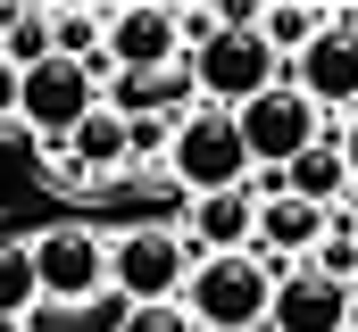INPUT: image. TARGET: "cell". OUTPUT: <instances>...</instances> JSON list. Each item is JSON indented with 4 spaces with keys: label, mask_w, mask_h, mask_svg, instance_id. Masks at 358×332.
<instances>
[{
    "label": "cell",
    "mask_w": 358,
    "mask_h": 332,
    "mask_svg": "<svg viewBox=\"0 0 358 332\" xmlns=\"http://www.w3.org/2000/svg\"><path fill=\"white\" fill-rule=\"evenodd\" d=\"M275 282H283V266L259 257V249H250V257H200L183 308H192V324H200V332H267Z\"/></svg>",
    "instance_id": "cell-1"
},
{
    "label": "cell",
    "mask_w": 358,
    "mask_h": 332,
    "mask_svg": "<svg viewBox=\"0 0 358 332\" xmlns=\"http://www.w3.org/2000/svg\"><path fill=\"white\" fill-rule=\"evenodd\" d=\"M192 266H200V249L183 241V233L134 225V233L108 241V291H117L125 308H176L183 291H192Z\"/></svg>",
    "instance_id": "cell-2"
},
{
    "label": "cell",
    "mask_w": 358,
    "mask_h": 332,
    "mask_svg": "<svg viewBox=\"0 0 358 332\" xmlns=\"http://www.w3.org/2000/svg\"><path fill=\"white\" fill-rule=\"evenodd\" d=\"M167 174H176L183 191H200V199H217V191H242V183H250V142H242V116L200 100V108L176 125Z\"/></svg>",
    "instance_id": "cell-3"
},
{
    "label": "cell",
    "mask_w": 358,
    "mask_h": 332,
    "mask_svg": "<svg viewBox=\"0 0 358 332\" xmlns=\"http://www.w3.org/2000/svg\"><path fill=\"white\" fill-rule=\"evenodd\" d=\"M234 116H242V142H250V166H259V174H283L292 158H308L317 142H334V133H325V108H317L292 75L275 83V91H259L250 108H234Z\"/></svg>",
    "instance_id": "cell-4"
},
{
    "label": "cell",
    "mask_w": 358,
    "mask_h": 332,
    "mask_svg": "<svg viewBox=\"0 0 358 332\" xmlns=\"http://www.w3.org/2000/svg\"><path fill=\"white\" fill-rule=\"evenodd\" d=\"M92 108H108V100H100V67H84V59H42V67H25V108H17V125H25L42 150L76 142Z\"/></svg>",
    "instance_id": "cell-5"
},
{
    "label": "cell",
    "mask_w": 358,
    "mask_h": 332,
    "mask_svg": "<svg viewBox=\"0 0 358 332\" xmlns=\"http://www.w3.org/2000/svg\"><path fill=\"white\" fill-rule=\"evenodd\" d=\"M34 274H42V308H59V316L100 308L108 299V241L92 225H50V233H34Z\"/></svg>",
    "instance_id": "cell-6"
},
{
    "label": "cell",
    "mask_w": 358,
    "mask_h": 332,
    "mask_svg": "<svg viewBox=\"0 0 358 332\" xmlns=\"http://www.w3.org/2000/svg\"><path fill=\"white\" fill-rule=\"evenodd\" d=\"M192 75H200V100H208V108H250L259 91L283 83V59L267 50V33H217V42L192 59Z\"/></svg>",
    "instance_id": "cell-7"
},
{
    "label": "cell",
    "mask_w": 358,
    "mask_h": 332,
    "mask_svg": "<svg viewBox=\"0 0 358 332\" xmlns=\"http://www.w3.org/2000/svg\"><path fill=\"white\" fill-rule=\"evenodd\" d=\"M167 67H183L176 8H159V0L108 8V75H167Z\"/></svg>",
    "instance_id": "cell-8"
},
{
    "label": "cell",
    "mask_w": 358,
    "mask_h": 332,
    "mask_svg": "<svg viewBox=\"0 0 358 332\" xmlns=\"http://www.w3.org/2000/svg\"><path fill=\"white\" fill-rule=\"evenodd\" d=\"M267 332H350V282L317 274V266H292L275 282V316Z\"/></svg>",
    "instance_id": "cell-9"
},
{
    "label": "cell",
    "mask_w": 358,
    "mask_h": 332,
    "mask_svg": "<svg viewBox=\"0 0 358 332\" xmlns=\"http://www.w3.org/2000/svg\"><path fill=\"white\" fill-rule=\"evenodd\" d=\"M292 83L317 108H358V17H334L308 59H292Z\"/></svg>",
    "instance_id": "cell-10"
},
{
    "label": "cell",
    "mask_w": 358,
    "mask_h": 332,
    "mask_svg": "<svg viewBox=\"0 0 358 332\" xmlns=\"http://www.w3.org/2000/svg\"><path fill=\"white\" fill-rule=\"evenodd\" d=\"M334 233V208H308V199H259V257H275L283 274L292 266H308L317 257V241Z\"/></svg>",
    "instance_id": "cell-11"
},
{
    "label": "cell",
    "mask_w": 358,
    "mask_h": 332,
    "mask_svg": "<svg viewBox=\"0 0 358 332\" xmlns=\"http://www.w3.org/2000/svg\"><path fill=\"white\" fill-rule=\"evenodd\" d=\"M283 191H292V199H308V208H334V199H350L358 183H350L342 142H317L308 158H292V166H283Z\"/></svg>",
    "instance_id": "cell-12"
},
{
    "label": "cell",
    "mask_w": 358,
    "mask_h": 332,
    "mask_svg": "<svg viewBox=\"0 0 358 332\" xmlns=\"http://www.w3.org/2000/svg\"><path fill=\"white\" fill-rule=\"evenodd\" d=\"M67 150H76V166H84V174H117V166L134 158V125H125L117 108H92L84 133H76Z\"/></svg>",
    "instance_id": "cell-13"
},
{
    "label": "cell",
    "mask_w": 358,
    "mask_h": 332,
    "mask_svg": "<svg viewBox=\"0 0 358 332\" xmlns=\"http://www.w3.org/2000/svg\"><path fill=\"white\" fill-rule=\"evenodd\" d=\"M34 308H42L34 241H0V316H34Z\"/></svg>",
    "instance_id": "cell-14"
},
{
    "label": "cell",
    "mask_w": 358,
    "mask_h": 332,
    "mask_svg": "<svg viewBox=\"0 0 358 332\" xmlns=\"http://www.w3.org/2000/svg\"><path fill=\"white\" fill-rule=\"evenodd\" d=\"M317 274H334V282H350L358 291V225H334L325 241H317V257H308Z\"/></svg>",
    "instance_id": "cell-15"
},
{
    "label": "cell",
    "mask_w": 358,
    "mask_h": 332,
    "mask_svg": "<svg viewBox=\"0 0 358 332\" xmlns=\"http://www.w3.org/2000/svg\"><path fill=\"white\" fill-rule=\"evenodd\" d=\"M125 332H200V324H192V308L176 299V308H134V316H125Z\"/></svg>",
    "instance_id": "cell-16"
},
{
    "label": "cell",
    "mask_w": 358,
    "mask_h": 332,
    "mask_svg": "<svg viewBox=\"0 0 358 332\" xmlns=\"http://www.w3.org/2000/svg\"><path fill=\"white\" fill-rule=\"evenodd\" d=\"M17 108H25V67L0 59V125H17Z\"/></svg>",
    "instance_id": "cell-17"
},
{
    "label": "cell",
    "mask_w": 358,
    "mask_h": 332,
    "mask_svg": "<svg viewBox=\"0 0 358 332\" xmlns=\"http://www.w3.org/2000/svg\"><path fill=\"white\" fill-rule=\"evenodd\" d=\"M334 142H342V158H350V183H358V116L342 125V133H334Z\"/></svg>",
    "instance_id": "cell-18"
},
{
    "label": "cell",
    "mask_w": 358,
    "mask_h": 332,
    "mask_svg": "<svg viewBox=\"0 0 358 332\" xmlns=\"http://www.w3.org/2000/svg\"><path fill=\"white\" fill-rule=\"evenodd\" d=\"M350 332H358V291H350Z\"/></svg>",
    "instance_id": "cell-19"
}]
</instances>
